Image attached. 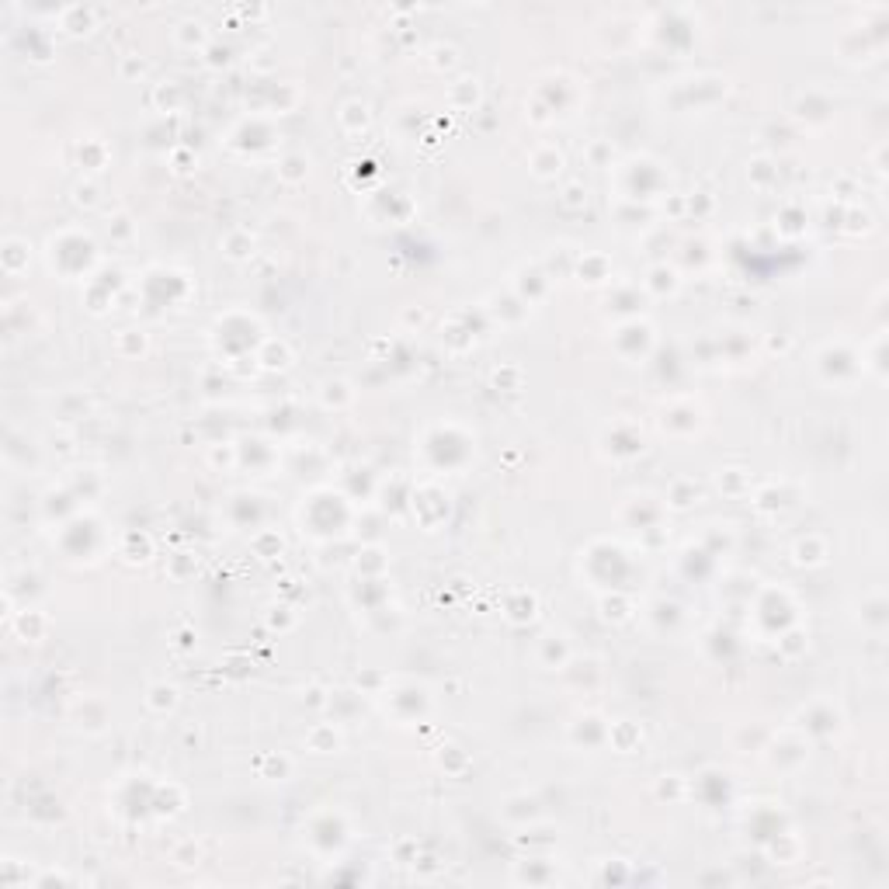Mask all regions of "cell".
Masks as SVG:
<instances>
[{
  "mask_svg": "<svg viewBox=\"0 0 889 889\" xmlns=\"http://www.w3.org/2000/svg\"><path fill=\"white\" fill-rule=\"evenodd\" d=\"M178 28H181V31H178V42H181V45H201V42H205V24H201V21H181Z\"/></svg>",
  "mask_w": 889,
  "mask_h": 889,
  "instance_id": "5b68a950",
  "label": "cell"
},
{
  "mask_svg": "<svg viewBox=\"0 0 889 889\" xmlns=\"http://www.w3.org/2000/svg\"><path fill=\"white\" fill-rule=\"evenodd\" d=\"M222 247H226V254H229V257H236V261H240V257H250V254H254V236H250V233H243V229H233V233L226 236V243H222Z\"/></svg>",
  "mask_w": 889,
  "mask_h": 889,
  "instance_id": "7a4b0ae2",
  "label": "cell"
},
{
  "mask_svg": "<svg viewBox=\"0 0 889 889\" xmlns=\"http://www.w3.org/2000/svg\"><path fill=\"white\" fill-rule=\"evenodd\" d=\"M73 198H77V205H94V201H98V188H94L91 181H84V185L73 188Z\"/></svg>",
  "mask_w": 889,
  "mask_h": 889,
  "instance_id": "ba28073f",
  "label": "cell"
},
{
  "mask_svg": "<svg viewBox=\"0 0 889 889\" xmlns=\"http://www.w3.org/2000/svg\"><path fill=\"white\" fill-rule=\"evenodd\" d=\"M282 178H285V181L306 178V160H302V157H285V160H282Z\"/></svg>",
  "mask_w": 889,
  "mask_h": 889,
  "instance_id": "8992f818",
  "label": "cell"
},
{
  "mask_svg": "<svg viewBox=\"0 0 889 889\" xmlns=\"http://www.w3.org/2000/svg\"><path fill=\"white\" fill-rule=\"evenodd\" d=\"M532 171H535L539 178H556V174L563 171V153H560V150H539V153L532 157Z\"/></svg>",
  "mask_w": 889,
  "mask_h": 889,
  "instance_id": "6da1fadb",
  "label": "cell"
},
{
  "mask_svg": "<svg viewBox=\"0 0 889 889\" xmlns=\"http://www.w3.org/2000/svg\"><path fill=\"white\" fill-rule=\"evenodd\" d=\"M17 250H24V243L21 240H7L3 243V268L14 275V271H21V264H17Z\"/></svg>",
  "mask_w": 889,
  "mask_h": 889,
  "instance_id": "52a82bcc",
  "label": "cell"
},
{
  "mask_svg": "<svg viewBox=\"0 0 889 889\" xmlns=\"http://www.w3.org/2000/svg\"><path fill=\"white\" fill-rule=\"evenodd\" d=\"M150 709H157V712H171L174 705H178V688L174 685H153L150 688Z\"/></svg>",
  "mask_w": 889,
  "mask_h": 889,
  "instance_id": "3957f363",
  "label": "cell"
},
{
  "mask_svg": "<svg viewBox=\"0 0 889 889\" xmlns=\"http://www.w3.org/2000/svg\"><path fill=\"white\" fill-rule=\"evenodd\" d=\"M563 201H567L570 208L584 205V201H588V188H584V185H567V195H563Z\"/></svg>",
  "mask_w": 889,
  "mask_h": 889,
  "instance_id": "9c48e42d",
  "label": "cell"
},
{
  "mask_svg": "<svg viewBox=\"0 0 889 889\" xmlns=\"http://www.w3.org/2000/svg\"><path fill=\"white\" fill-rule=\"evenodd\" d=\"M341 122H344L351 132H358V129H365V125H369V108H365L362 101H348V104H344V111H341Z\"/></svg>",
  "mask_w": 889,
  "mask_h": 889,
  "instance_id": "277c9868",
  "label": "cell"
}]
</instances>
